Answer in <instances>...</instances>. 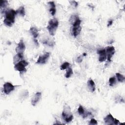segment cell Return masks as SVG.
<instances>
[{
	"label": "cell",
	"mask_w": 125,
	"mask_h": 125,
	"mask_svg": "<svg viewBox=\"0 0 125 125\" xmlns=\"http://www.w3.org/2000/svg\"><path fill=\"white\" fill-rule=\"evenodd\" d=\"M97 53L99 55V61L100 62H104L106 59V54L105 52V49H99L97 50Z\"/></svg>",
	"instance_id": "10"
},
{
	"label": "cell",
	"mask_w": 125,
	"mask_h": 125,
	"mask_svg": "<svg viewBox=\"0 0 125 125\" xmlns=\"http://www.w3.org/2000/svg\"><path fill=\"white\" fill-rule=\"evenodd\" d=\"M70 65V63L68 62H65L62 64L60 66V69L61 70H64L67 68Z\"/></svg>",
	"instance_id": "23"
},
{
	"label": "cell",
	"mask_w": 125,
	"mask_h": 125,
	"mask_svg": "<svg viewBox=\"0 0 125 125\" xmlns=\"http://www.w3.org/2000/svg\"><path fill=\"white\" fill-rule=\"evenodd\" d=\"M83 56H86V54H85V53H83Z\"/></svg>",
	"instance_id": "29"
},
{
	"label": "cell",
	"mask_w": 125,
	"mask_h": 125,
	"mask_svg": "<svg viewBox=\"0 0 125 125\" xmlns=\"http://www.w3.org/2000/svg\"><path fill=\"white\" fill-rule=\"evenodd\" d=\"M62 116L64 121L68 123L71 122L73 120V116L71 114L70 108L68 105H65L64 109L62 113Z\"/></svg>",
	"instance_id": "3"
},
{
	"label": "cell",
	"mask_w": 125,
	"mask_h": 125,
	"mask_svg": "<svg viewBox=\"0 0 125 125\" xmlns=\"http://www.w3.org/2000/svg\"><path fill=\"white\" fill-rule=\"evenodd\" d=\"M16 11L17 14H19L20 15H21L22 17H24L25 15L24 7L23 6L20 7Z\"/></svg>",
	"instance_id": "19"
},
{
	"label": "cell",
	"mask_w": 125,
	"mask_h": 125,
	"mask_svg": "<svg viewBox=\"0 0 125 125\" xmlns=\"http://www.w3.org/2000/svg\"><path fill=\"white\" fill-rule=\"evenodd\" d=\"M87 86L91 92H93L95 90V84L92 80L90 79L87 81Z\"/></svg>",
	"instance_id": "15"
},
{
	"label": "cell",
	"mask_w": 125,
	"mask_h": 125,
	"mask_svg": "<svg viewBox=\"0 0 125 125\" xmlns=\"http://www.w3.org/2000/svg\"><path fill=\"white\" fill-rule=\"evenodd\" d=\"M116 77L117 78V80L119 82L122 83V82H124L125 81V77L123 75L121 74L120 73H116Z\"/></svg>",
	"instance_id": "20"
},
{
	"label": "cell",
	"mask_w": 125,
	"mask_h": 125,
	"mask_svg": "<svg viewBox=\"0 0 125 125\" xmlns=\"http://www.w3.org/2000/svg\"><path fill=\"white\" fill-rule=\"evenodd\" d=\"M105 52L106 54V57L107 58V60L110 61L112 57L115 52V48L113 46H107L105 49Z\"/></svg>",
	"instance_id": "8"
},
{
	"label": "cell",
	"mask_w": 125,
	"mask_h": 125,
	"mask_svg": "<svg viewBox=\"0 0 125 125\" xmlns=\"http://www.w3.org/2000/svg\"><path fill=\"white\" fill-rule=\"evenodd\" d=\"M83 61V57H82V56H79L78 57H77V59H76V62H79V63H80L82 62Z\"/></svg>",
	"instance_id": "25"
},
{
	"label": "cell",
	"mask_w": 125,
	"mask_h": 125,
	"mask_svg": "<svg viewBox=\"0 0 125 125\" xmlns=\"http://www.w3.org/2000/svg\"><path fill=\"white\" fill-rule=\"evenodd\" d=\"M78 112L79 113V114L80 115H81L83 118H86L88 115H91L90 112H87V111H85L84 109L83 108V107L81 105H80L79 107L78 108Z\"/></svg>",
	"instance_id": "12"
},
{
	"label": "cell",
	"mask_w": 125,
	"mask_h": 125,
	"mask_svg": "<svg viewBox=\"0 0 125 125\" xmlns=\"http://www.w3.org/2000/svg\"><path fill=\"white\" fill-rule=\"evenodd\" d=\"M70 2H71V4H73V5L74 6V7H76L78 6V2H76V1H71Z\"/></svg>",
	"instance_id": "26"
},
{
	"label": "cell",
	"mask_w": 125,
	"mask_h": 125,
	"mask_svg": "<svg viewBox=\"0 0 125 125\" xmlns=\"http://www.w3.org/2000/svg\"><path fill=\"white\" fill-rule=\"evenodd\" d=\"M98 124V123H97V121L94 118H92L90 120V121L89 123V125H97Z\"/></svg>",
	"instance_id": "24"
},
{
	"label": "cell",
	"mask_w": 125,
	"mask_h": 125,
	"mask_svg": "<svg viewBox=\"0 0 125 125\" xmlns=\"http://www.w3.org/2000/svg\"><path fill=\"white\" fill-rule=\"evenodd\" d=\"M42 93L41 92H37L34 96L33 97L32 100H31V104L33 106H35L39 102L41 98Z\"/></svg>",
	"instance_id": "11"
},
{
	"label": "cell",
	"mask_w": 125,
	"mask_h": 125,
	"mask_svg": "<svg viewBox=\"0 0 125 125\" xmlns=\"http://www.w3.org/2000/svg\"><path fill=\"white\" fill-rule=\"evenodd\" d=\"M119 124V121L118 120L116 119H114V123H113V125H118Z\"/></svg>",
	"instance_id": "27"
},
{
	"label": "cell",
	"mask_w": 125,
	"mask_h": 125,
	"mask_svg": "<svg viewBox=\"0 0 125 125\" xmlns=\"http://www.w3.org/2000/svg\"><path fill=\"white\" fill-rule=\"evenodd\" d=\"M28 62L25 60H21L18 63H16L14 66V68L16 70L19 72H25L26 70L25 67L28 65Z\"/></svg>",
	"instance_id": "5"
},
{
	"label": "cell",
	"mask_w": 125,
	"mask_h": 125,
	"mask_svg": "<svg viewBox=\"0 0 125 125\" xmlns=\"http://www.w3.org/2000/svg\"><path fill=\"white\" fill-rule=\"evenodd\" d=\"M14 88L15 86L9 82H6L3 84V91L7 95L13 91Z\"/></svg>",
	"instance_id": "6"
},
{
	"label": "cell",
	"mask_w": 125,
	"mask_h": 125,
	"mask_svg": "<svg viewBox=\"0 0 125 125\" xmlns=\"http://www.w3.org/2000/svg\"><path fill=\"white\" fill-rule=\"evenodd\" d=\"M49 6V12L52 16H54L56 13V6L54 1H49L48 2Z\"/></svg>",
	"instance_id": "14"
},
{
	"label": "cell",
	"mask_w": 125,
	"mask_h": 125,
	"mask_svg": "<svg viewBox=\"0 0 125 125\" xmlns=\"http://www.w3.org/2000/svg\"><path fill=\"white\" fill-rule=\"evenodd\" d=\"M7 4H8V1L7 0H0V11H1V13L2 12L3 10L5 12L4 9H5V8H6Z\"/></svg>",
	"instance_id": "18"
},
{
	"label": "cell",
	"mask_w": 125,
	"mask_h": 125,
	"mask_svg": "<svg viewBox=\"0 0 125 125\" xmlns=\"http://www.w3.org/2000/svg\"><path fill=\"white\" fill-rule=\"evenodd\" d=\"M113 23V20H110L108 21V24H107V26L109 27L110 26V25H111Z\"/></svg>",
	"instance_id": "28"
},
{
	"label": "cell",
	"mask_w": 125,
	"mask_h": 125,
	"mask_svg": "<svg viewBox=\"0 0 125 125\" xmlns=\"http://www.w3.org/2000/svg\"><path fill=\"white\" fill-rule=\"evenodd\" d=\"M25 49V46L24 43L22 40H21L18 43V46L16 47L15 50L17 53H22L23 54V52Z\"/></svg>",
	"instance_id": "9"
},
{
	"label": "cell",
	"mask_w": 125,
	"mask_h": 125,
	"mask_svg": "<svg viewBox=\"0 0 125 125\" xmlns=\"http://www.w3.org/2000/svg\"><path fill=\"white\" fill-rule=\"evenodd\" d=\"M116 80L115 77H112L109 78V83L110 86H113L116 83Z\"/></svg>",
	"instance_id": "22"
},
{
	"label": "cell",
	"mask_w": 125,
	"mask_h": 125,
	"mask_svg": "<svg viewBox=\"0 0 125 125\" xmlns=\"http://www.w3.org/2000/svg\"><path fill=\"white\" fill-rule=\"evenodd\" d=\"M114 119L113 116L109 113L104 118V121L106 125H113Z\"/></svg>",
	"instance_id": "13"
},
{
	"label": "cell",
	"mask_w": 125,
	"mask_h": 125,
	"mask_svg": "<svg viewBox=\"0 0 125 125\" xmlns=\"http://www.w3.org/2000/svg\"><path fill=\"white\" fill-rule=\"evenodd\" d=\"M23 58V55L22 53H17L13 58V62L15 64L21 61L22 60Z\"/></svg>",
	"instance_id": "16"
},
{
	"label": "cell",
	"mask_w": 125,
	"mask_h": 125,
	"mask_svg": "<svg viewBox=\"0 0 125 125\" xmlns=\"http://www.w3.org/2000/svg\"><path fill=\"white\" fill-rule=\"evenodd\" d=\"M30 32L32 35L34 39H36V38L38 37L39 35V33H38V29L35 27H32L30 29Z\"/></svg>",
	"instance_id": "17"
},
{
	"label": "cell",
	"mask_w": 125,
	"mask_h": 125,
	"mask_svg": "<svg viewBox=\"0 0 125 125\" xmlns=\"http://www.w3.org/2000/svg\"><path fill=\"white\" fill-rule=\"evenodd\" d=\"M73 74V70L71 68H69L68 69V70H67L65 75V77L66 78H68L69 77H70L71 76V75Z\"/></svg>",
	"instance_id": "21"
},
{
	"label": "cell",
	"mask_w": 125,
	"mask_h": 125,
	"mask_svg": "<svg viewBox=\"0 0 125 125\" xmlns=\"http://www.w3.org/2000/svg\"><path fill=\"white\" fill-rule=\"evenodd\" d=\"M59 25V22L57 19L54 18L51 19L48 21V24L47 26V29L48 30V32L50 35L54 36L55 34V32L58 28Z\"/></svg>",
	"instance_id": "2"
},
{
	"label": "cell",
	"mask_w": 125,
	"mask_h": 125,
	"mask_svg": "<svg viewBox=\"0 0 125 125\" xmlns=\"http://www.w3.org/2000/svg\"><path fill=\"white\" fill-rule=\"evenodd\" d=\"M81 21L80 20L79 18H78L72 24L73 25L72 28V33L74 37H76L79 35L81 32L82 27L81 26Z\"/></svg>",
	"instance_id": "4"
},
{
	"label": "cell",
	"mask_w": 125,
	"mask_h": 125,
	"mask_svg": "<svg viewBox=\"0 0 125 125\" xmlns=\"http://www.w3.org/2000/svg\"><path fill=\"white\" fill-rule=\"evenodd\" d=\"M16 14V11L13 9H10L6 10L5 12V19L3 21L4 24L7 26H12L15 22Z\"/></svg>",
	"instance_id": "1"
},
{
	"label": "cell",
	"mask_w": 125,
	"mask_h": 125,
	"mask_svg": "<svg viewBox=\"0 0 125 125\" xmlns=\"http://www.w3.org/2000/svg\"><path fill=\"white\" fill-rule=\"evenodd\" d=\"M50 56V53L49 52L45 53L43 55L40 56L37 61V63L39 64H44L47 61Z\"/></svg>",
	"instance_id": "7"
}]
</instances>
